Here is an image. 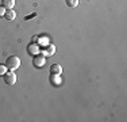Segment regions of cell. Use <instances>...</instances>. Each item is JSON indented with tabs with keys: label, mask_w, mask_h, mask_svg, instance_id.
<instances>
[{
	"label": "cell",
	"mask_w": 127,
	"mask_h": 122,
	"mask_svg": "<svg viewBox=\"0 0 127 122\" xmlns=\"http://www.w3.org/2000/svg\"><path fill=\"white\" fill-rule=\"evenodd\" d=\"M54 53H56V46H54L53 44H47L46 46H45L43 52H42V56L43 57H50V56H53Z\"/></svg>",
	"instance_id": "cell-4"
},
{
	"label": "cell",
	"mask_w": 127,
	"mask_h": 122,
	"mask_svg": "<svg viewBox=\"0 0 127 122\" xmlns=\"http://www.w3.org/2000/svg\"><path fill=\"white\" fill-rule=\"evenodd\" d=\"M65 3H66V5L70 7V8H76L78 5V0H65Z\"/></svg>",
	"instance_id": "cell-9"
},
{
	"label": "cell",
	"mask_w": 127,
	"mask_h": 122,
	"mask_svg": "<svg viewBox=\"0 0 127 122\" xmlns=\"http://www.w3.org/2000/svg\"><path fill=\"white\" fill-rule=\"evenodd\" d=\"M5 72H7V66H5V64H0V76H4Z\"/></svg>",
	"instance_id": "cell-11"
},
{
	"label": "cell",
	"mask_w": 127,
	"mask_h": 122,
	"mask_svg": "<svg viewBox=\"0 0 127 122\" xmlns=\"http://www.w3.org/2000/svg\"><path fill=\"white\" fill-rule=\"evenodd\" d=\"M62 73V66L60 64H53L50 66V75H61Z\"/></svg>",
	"instance_id": "cell-6"
},
{
	"label": "cell",
	"mask_w": 127,
	"mask_h": 122,
	"mask_svg": "<svg viewBox=\"0 0 127 122\" xmlns=\"http://www.w3.org/2000/svg\"><path fill=\"white\" fill-rule=\"evenodd\" d=\"M4 18L5 20H8V22H12V20L16 19V12L12 10H5V14H4Z\"/></svg>",
	"instance_id": "cell-5"
},
{
	"label": "cell",
	"mask_w": 127,
	"mask_h": 122,
	"mask_svg": "<svg viewBox=\"0 0 127 122\" xmlns=\"http://www.w3.org/2000/svg\"><path fill=\"white\" fill-rule=\"evenodd\" d=\"M4 14H5V8L3 5H0V16H4Z\"/></svg>",
	"instance_id": "cell-12"
},
{
	"label": "cell",
	"mask_w": 127,
	"mask_h": 122,
	"mask_svg": "<svg viewBox=\"0 0 127 122\" xmlns=\"http://www.w3.org/2000/svg\"><path fill=\"white\" fill-rule=\"evenodd\" d=\"M3 77H4V83L8 85H14L16 83V75L14 73V71H7Z\"/></svg>",
	"instance_id": "cell-2"
},
{
	"label": "cell",
	"mask_w": 127,
	"mask_h": 122,
	"mask_svg": "<svg viewBox=\"0 0 127 122\" xmlns=\"http://www.w3.org/2000/svg\"><path fill=\"white\" fill-rule=\"evenodd\" d=\"M32 64H34L37 68H43L45 64H46V59H45L42 54H35V57L32 59Z\"/></svg>",
	"instance_id": "cell-3"
},
{
	"label": "cell",
	"mask_w": 127,
	"mask_h": 122,
	"mask_svg": "<svg viewBox=\"0 0 127 122\" xmlns=\"http://www.w3.org/2000/svg\"><path fill=\"white\" fill-rule=\"evenodd\" d=\"M1 5L5 10H12L15 5V0H1Z\"/></svg>",
	"instance_id": "cell-7"
},
{
	"label": "cell",
	"mask_w": 127,
	"mask_h": 122,
	"mask_svg": "<svg viewBox=\"0 0 127 122\" xmlns=\"http://www.w3.org/2000/svg\"><path fill=\"white\" fill-rule=\"evenodd\" d=\"M5 66H7L8 71H15V69H18L20 66V60L19 57L16 56H10L5 61Z\"/></svg>",
	"instance_id": "cell-1"
},
{
	"label": "cell",
	"mask_w": 127,
	"mask_h": 122,
	"mask_svg": "<svg viewBox=\"0 0 127 122\" xmlns=\"http://www.w3.org/2000/svg\"><path fill=\"white\" fill-rule=\"evenodd\" d=\"M27 50H29V53L31 54H38L39 53V48H38V45L37 44H30L29 45V48H27Z\"/></svg>",
	"instance_id": "cell-8"
},
{
	"label": "cell",
	"mask_w": 127,
	"mask_h": 122,
	"mask_svg": "<svg viewBox=\"0 0 127 122\" xmlns=\"http://www.w3.org/2000/svg\"><path fill=\"white\" fill-rule=\"evenodd\" d=\"M50 81L53 84H57L58 85L60 83H61V79L58 77V75H51V77H50Z\"/></svg>",
	"instance_id": "cell-10"
}]
</instances>
